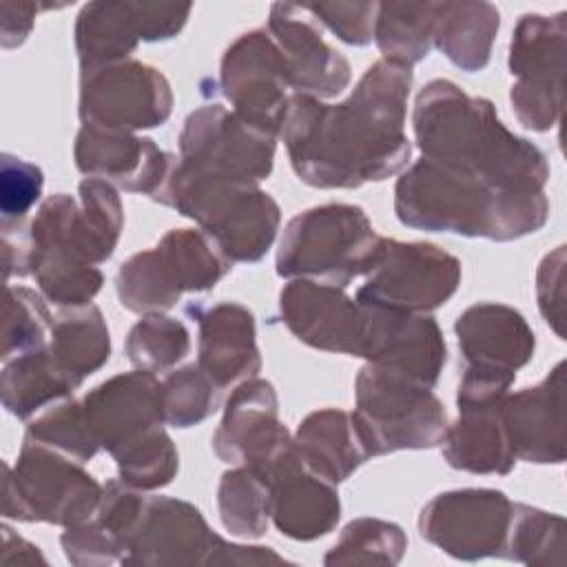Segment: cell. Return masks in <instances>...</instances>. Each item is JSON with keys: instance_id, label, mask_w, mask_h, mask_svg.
Returning a JSON list of instances; mask_svg holds the SVG:
<instances>
[{"instance_id": "9a60e30c", "label": "cell", "mask_w": 567, "mask_h": 567, "mask_svg": "<svg viewBox=\"0 0 567 567\" xmlns=\"http://www.w3.org/2000/svg\"><path fill=\"white\" fill-rule=\"evenodd\" d=\"M219 86L239 117L272 135L281 133L292 95L284 55L268 29H252L228 44L219 64Z\"/></svg>"}, {"instance_id": "83f0119b", "label": "cell", "mask_w": 567, "mask_h": 567, "mask_svg": "<svg viewBox=\"0 0 567 567\" xmlns=\"http://www.w3.org/2000/svg\"><path fill=\"white\" fill-rule=\"evenodd\" d=\"M501 403L487 408H463L458 419L447 425L441 454L454 470L472 474H509L516 465L503 416Z\"/></svg>"}, {"instance_id": "f546056e", "label": "cell", "mask_w": 567, "mask_h": 567, "mask_svg": "<svg viewBox=\"0 0 567 567\" xmlns=\"http://www.w3.org/2000/svg\"><path fill=\"white\" fill-rule=\"evenodd\" d=\"M47 350L60 370L78 385L111 357V337L97 306H69L53 317Z\"/></svg>"}, {"instance_id": "2e32d148", "label": "cell", "mask_w": 567, "mask_h": 567, "mask_svg": "<svg viewBox=\"0 0 567 567\" xmlns=\"http://www.w3.org/2000/svg\"><path fill=\"white\" fill-rule=\"evenodd\" d=\"M286 328L306 346L334 354L363 357L370 334V306L343 288L312 279H290L279 292Z\"/></svg>"}, {"instance_id": "cb8c5ba5", "label": "cell", "mask_w": 567, "mask_h": 567, "mask_svg": "<svg viewBox=\"0 0 567 567\" xmlns=\"http://www.w3.org/2000/svg\"><path fill=\"white\" fill-rule=\"evenodd\" d=\"M563 390L565 363L560 361L538 385L503 399L501 416L516 461L554 465L565 461Z\"/></svg>"}, {"instance_id": "d4e9b609", "label": "cell", "mask_w": 567, "mask_h": 567, "mask_svg": "<svg viewBox=\"0 0 567 567\" xmlns=\"http://www.w3.org/2000/svg\"><path fill=\"white\" fill-rule=\"evenodd\" d=\"M458 350L467 370L516 377L534 357V332L525 317L494 301L470 306L454 323Z\"/></svg>"}, {"instance_id": "e0dca14e", "label": "cell", "mask_w": 567, "mask_h": 567, "mask_svg": "<svg viewBox=\"0 0 567 567\" xmlns=\"http://www.w3.org/2000/svg\"><path fill=\"white\" fill-rule=\"evenodd\" d=\"M292 443L295 439L279 423L275 385L259 377L241 381L230 392L221 423L213 434L215 454L224 463L250 467L264 478Z\"/></svg>"}, {"instance_id": "60d3db41", "label": "cell", "mask_w": 567, "mask_h": 567, "mask_svg": "<svg viewBox=\"0 0 567 567\" xmlns=\"http://www.w3.org/2000/svg\"><path fill=\"white\" fill-rule=\"evenodd\" d=\"M113 461L120 478L142 492L168 485L179 470V454L166 430L151 434Z\"/></svg>"}, {"instance_id": "f1b7e54d", "label": "cell", "mask_w": 567, "mask_h": 567, "mask_svg": "<svg viewBox=\"0 0 567 567\" xmlns=\"http://www.w3.org/2000/svg\"><path fill=\"white\" fill-rule=\"evenodd\" d=\"M501 13L489 2H439L434 47L458 69L474 73L487 66Z\"/></svg>"}, {"instance_id": "4dcf8cb0", "label": "cell", "mask_w": 567, "mask_h": 567, "mask_svg": "<svg viewBox=\"0 0 567 567\" xmlns=\"http://www.w3.org/2000/svg\"><path fill=\"white\" fill-rule=\"evenodd\" d=\"M75 388L80 385L60 370L47 348L4 361L0 374L2 405L22 421L71 396Z\"/></svg>"}, {"instance_id": "bcb514c9", "label": "cell", "mask_w": 567, "mask_h": 567, "mask_svg": "<svg viewBox=\"0 0 567 567\" xmlns=\"http://www.w3.org/2000/svg\"><path fill=\"white\" fill-rule=\"evenodd\" d=\"M193 4H168V2H133L140 40L144 42H164L175 38L188 16Z\"/></svg>"}, {"instance_id": "3957f363", "label": "cell", "mask_w": 567, "mask_h": 567, "mask_svg": "<svg viewBox=\"0 0 567 567\" xmlns=\"http://www.w3.org/2000/svg\"><path fill=\"white\" fill-rule=\"evenodd\" d=\"M394 213L419 230L512 241L545 226L549 202L545 193H509L421 157L394 186Z\"/></svg>"}, {"instance_id": "b9f144b4", "label": "cell", "mask_w": 567, "mask_h": 567, "mask_svg": "<svg viewBox=\"0 0 567 567\" xmlns=\"http://www.w3.org/2000/svg\"><path fill=\"white\" fill-rule=\"evenodd\" d=\"M44 186L42 168L33 162L2 155L0 166V213L2 219H27V213L38 204Z\"/></svg>"}, {"instance_id": "c3c4849f", "label": "cell", "mask_w": 567, "mask_h": 567, "mask_svg": "<svg viewBox=\"0 0 567 567\" xmlns=\"http://www.w3.org/2000/svg\"><path fill=\"white\" fill-rule=\"evenodd\" d=\"M40 9L42 7L38 2H18V0H2L0 2L2 49H16L29 38Z\"/></svg>"}, {"instance_id": "277c9868", "label": "cell", "mask_w": 567, "mask_h": 567, "mask_svg": "<svg viewBox=\"0 0 567 567\" xmlns=\"http://www.w3.org/2000/svg\"><path fill=\"white\" fill-rule=\"evenodd\" d=\"M365 210L354 204H323L295 215L281 235L275 270L284 279H312L348 288L365 277L381 255Z\"/></svg>"}, {"instance_id": "5bb4252c", "label": "cell", "mask_w": 567, "mask_h": 567, "mask_svg": "<svg viewBox=\"0 0 567 567\" xmlns=\"http://www.w3.org/2000/svg\"><path fill=\"white\" fill-rule=\"evenodd\" d=\"M512 514L514 503L501 489H452L423 505L419 534L458 560L505 558Z\"/></svg>"}, {"instance_id": "52a82bcc", "label": "cell", "mask_w": 567, "mask_h": 567, "mask_svg": "<svg viewBox=\"0 0 567 567\" xmlns=\"http://www.w3.org/2000/svg\"><path fill=\"white\" fill-rule=\"evenodd\" d=\"M233 261L202 228H173L155 248L131 255L115 275L120 303L137 315L171 310L184 292H204Z\"/></svg>"}, {"instance_id": "30bf717a", "label": "cell", "mask_w": 567, "mask_h": 567, "mask_svg": "<svg viewBox=\"0 0 567 567\" xmlns=\"http://www.w3.org/2000/svg\"><path fill=\"white\" fill-rule=\"evenodd\" d=\"M277 135L261 131L221 104L193 111L179 133V164L186 171L235 184L264 182L275 164Z\"/></svg>"}, {"instance_id": "d590c367", "label": "cell", "mask_w": 567, "mask_h": 567, "mask_svg": "<svg viewBox=\"0 0 567 567\" xmlns=\"http://www.w3.org/2000/svg\"><path fill=\"white\" fill-rule=\"evenodd\" d=\"M505 558L525 565L565 563V520L563 516L514 503Z\"/></svg>"}, {"instance_id": "5b68a950", "label": "cell", "mask_w": 567, "mask_h": 567, "mask_svg": "<svg viewBox=\"0 0 567 567\" xmlns=\"http://www.w3.org/2000/svg\"><path fill=\"white\" fill-rule=\"evenodd\" d=\"M162 204L197 221L233 264L259 261L281 221L279 204L259 186L206 177L179 162Z\"/></svg>"}, {"instance_id": "ba28073f", "label": "cell", "mask_w": 567, "mask_h": 567, "mask_svg": "<svg viewBox=\"0 0 567 567\" xmlns=\"http://www.w3.org/2000/svg\"><path fill=\"white\" fill-rule=\"evenodd\" d=\"M354 401L352 416L370 456L434 447L450 425L432 388L377 363L359 370Z\"/></svg>"}, {"instance_id": "7bdbcfd3", "label": "cell", "mask_w": 567, "mask_h": 567, "mask_svg": "<svg viewBox=\"0 0 567 567\" xmlns=\"http://www.w3.org/2000/svg\"><path fill=\"white\" fill-rule=\"evenodd\" d=\"M306 9L346 44L372 42L379 2H306Z\"/></svg>"}, {"instance_id": "ab89813d", "label": "cell", "mask_w": 567, "mask_h": 567, "mask_svg": "<svg viewBox=\"0 0 567 567\" xmlns=\"http://www.w3.org/2000/svg\"><path fill=\"white\" fill-rule=\"evenodd\" d=\"M219 403V388L197 365L173 370L162 381V412L164 423L173 427H193L206 421Z\"/></svg>"}, {"instance_id": "836d02e7", "label": "cell", "mask_w": 567, "mask_h": 567, "mask_svg": "<svg viewBox=\"0 0 567 567\" xmlns=\"http://www.w3.org/2000/svg\"><path fill=\"white\" fill-rule=\"evenodd\" d=\"M22 443L53 450L78 463L91 461L100 445L89 427L82 401L66 396L38 412L24 432Z\"/></svg>"}, {"instance_id": "74e56055", "label": "cell", "mask_w": 567, "mask_h": 567, "mask_svg": "<svg viewBox=\"0 0 567 567\" xmlns=\"http://www.w3.org/2000/svg\"><path fill=\"white\" fill-rule=\"evenodd\" d=\"M188 350L190 334L186 326L162 312L144 315L126 337L128 361L151 374L173 370L186 359Z\"/></svg>"}, {"instance_id": "ee69618b", "label": "cell", "mask_w": 567, "mask_h": 567, "mask_svg": "<svg viewBox=\"0 0 567 567\" xmlns=\"http://www.w3.org/2000/svg\"><path fill=\"white\" fill-rule=\"evenodd\" d=\"M60 543L66 554V560L78 567L124 563L122 545L95 516L66 527Z\"/></svg>"}, {"instance_id": "681fc988", "label": "cell", "mask_w": 567, "mask_h": 567, "mask_svg": "<svg viewBox=\"0 0 567 567\" xmlns=\"http://www.w3.org/2000/svg\"><path fill=\"white\" fill-rule=\"evenodd\" d=\"M0 563L7 565H22V563H42L47 565V558L42 556L40 547L16 534L9 525H2V558Z\"/></svg>"}, {"instance_id": "d6986e66", "label": "cell", "mask_w": 567, "mask_h": 567, "mask_svg": "<svg viewBox=\"0 0 567 567\" xmlns=\"http://www.w3.org/2000/svg\"><path fill=\"white\" fill-rule=\"evenodd\" d=\"M82 408L100 450L113 458L164 430L162 383L137 368L93 388Z\"/></svg>"}, {"instance_id": "e575fe53", "label": "cell", "mask_w": 567, "mask_h": 567, "mask_svg": "<svg viewBox=\"0 0 567 567\" xmlns=\"http://www.w3.org/2000/svg\"><path fill=\"white\" fill-rule=\"evenodd\" d=\"M219 518L226 532L239 538H259L268 529V483L244 465L221 474L217 487Z\"/></svg>"}, {"instance_id": "7402d4cb", "label": "cell", "mask_w": 567, "mask_h": 567, "mask_svg": "<svg viewBox=\"0 0 567 567\" xmlns=\"http://www.w3.org/2000/svg\"><path fill=\"white\" fill-rule=\"evenodd\" d=\"M268 514L275 527L292 540H315L330 534L341 518L337 485L303 465L292 443L266 472Z\"/></svg>"}, {"instance_id": "ac0fdd59", "label": "cell", "mask_w": 567, "mask_h": 567, "mask_svg": "<svg viewBox=\"0 0 567 567\" xmlns=\"http://www.w3.org/2000/svg\"><path fill=\"white\" fill-rule=\"evenodd\" d=\"M73 157L80 173L111 182L153 202L164 199L179 157L162 151L151 137L82 126L75 135Z\"/></svg>"}, {"instance_id": "44dd1931", "label": "cell", "mask_w": 567, "mask_h": 567, "mask_svg": "<svg viewBox=\"0 0 567 567\" xmlns=\"http://www.w3.org/2000/svg\"><path fill=\"white\" fill-rule=\"evenodd\" d=\"M221 536L188 501L148 496L128 545V565H215Z\"/></svg>"}, {"instance_id": "603a6c76", "label": "cell", "mask_w": 567, "mask_h": 567, "mask_svg": "<svg viewBox=\"0 0 567 567\" xmlns=\"http://www.w3.org/2000/svg\"><path fill=\"white\" fill-rule=\"evenodd\" d=\"M370 310L372 321L363 359L401 372L425 388H434L447 361V348L439 323L427 315L396 312L374 306H370Z\"/></svg>"}, {"instance_id": "7a4b0ae2", "label": "cell", "mask_w": 567, "mask_h": 567, "mask_svg": "<svg viewBox=\"0 0 567 567\" xmlns=\"http://www.w3.org/2000/svg\"><path fill=\"white\" fill-rule=\"evenodd\" d=\"M412 126L421 157L496 188L543 193L549 179L545 153L512 133L489 100L467 95L450 80H432L419 91Z\"/></svg>"}, {"instance_id": "8d00e7d4", "label": "cell", "mask_w": 567, "mask_h": 567, "mask_svg": "<svg viewBox=\"0 0 567 567\" xmlns=\"http://www.w3.org/2000/svg\"><path fill=\"white\" fill-rule=\"evenodd\" d=\"M53 317L44 303V297L27 286L4 288L2 308V346L0 357L9 361L13 357L44 350L49 346Z\"/></svg>"}, {"instance_id": "1f68e13d", "label": "cell", "mask_w": 567, "mask_h": 567, "mask_svg": "<svg viewBox=\"0 0 567 567\" xmlns=\"http://www.w3.org/2000/svg\"><path fill=\"white\" fill-rule=\"evenodd\" d=\"M140 44L133 2H89L75 20V51L82 69L128 60Z\"/></svg>"}, {"instance_id": "484cf974", "label": "cell", "mask_w": 567, "mask_h": 567, "mask_svg": "<svg viewBox=\"0 0 567 567\" xmlns=\"http://www.w3.org/2000/svg\"><path fill=\"white\" fill-rule=\"evenodd\" d=\"M188 312L199 326L197 365L219 390L257 377L261 357L255 339V317L246 306L221 301L206 308L190 306Z\"/></svg>"}, {"instance_id": "ffe728a7", "label": "cell", "mask_w": 567, "mask_h": 567, "mask_svg": "<svg viewBox=\"0 0 567 567\" xmlns=\"http://www.w3.org/2000/svg\"><path fill=\"white\" fill-rule=\"evenodd\" d=\"M268 33L284 55L288 84L295 95L334 97L350 84V62L321 35V24L306 4L275 2Z\"/></svg>"}, {"instance_id": "f35d334b", "label": "cell", "mask_w": 567, "mask_h": 567, "mask_svg": "<svg viewBox=\"0 0 567 567\" xmlns=\"http://www.w3.org/2000/svg\"><path fill=\"white\" fill-rule=\"evenodd\" d=\"M408 547V538L396 523L381 518L350 520L323 565H396Z\"/></svg>"}, {"instance_id": "8fae6325", "label": "cell", "mask_w": 567, "mask_h": 567, "mask_svg": "<svg viewBox=\"0 0 567 567\" xmlns=\"http://www.w3.org/2000/svg\"><path fill=\"white\" fill-rule=\"evenodd\" d=\"M461 286V261L427 241L383 237L381 255L357 290V301L383 310L425 315Z\"/></svg>"}, {"instance_id": "4fadbf2b", "label": "cell", "mask_w": 567, "mask_h": 567, "mask_svg": "<svg viewBox=\"0 0 567 567\" xmlns=\"http://www.w3.org/2000/svg\"><path fill=\"white\" fill-rule=\"evenodd\" d=\"M509 102L516 120L532 131H549L563 113L565 11L525 13L509 42Z\"/></svg>"}, {"instance_id": "7c38bea8", "label": "cell", "mask_w": 567, "mask_h": 567, "mask_svg": "<svg viewBox=\"0 0 567 567\" xmlns=\"http://www.w3.org/2000/svg\"><path fill=\"white\" fill-rule=\"evenodd\" d=\"M173 111V91L162 71L122 60L80 71L78 115L82 126L135 133L162 126Z\"/></svg>"}, {"instance_id": "9c48e42d", "label": "cell", "mask_w": 567, "mask_h": 567, "mask_svg": "<svg viewBox=\"0 0 567 567\" xmlns=\"http://www.w3.org/2000/svg\"><path fill=\"white\" fill-rule=\"evenodd\" d=\"M102 489L82 463L22 443L16 465H7L2 514L22 523L71 527L97 512Z\"/></svg>"}, {"instance_id": "8992f818", "label": "cell", "mask_w": 567, "mask_h": 567, "mask_svg": "<svg viewBox=\"0 0 567 567\" xmlns=\"http://www.w3.org/2000/svg\"><path fill=\"white\" fill-rule=\"evenodd\" d=\"M31 275L40 295L60 306H84L100 292L97 268L113 250L86 221L82 206L66 193L47 197L29 221Z\"/></svg>"}, {"instance_id": "6da1fadb", "label": "cell", "mask_w": 567, "mask_h": 567, "mask_svg": "<svg viewBox=\"0 0 567 567\" xmlns=\"http://www.w3.org/2000/svg\"><path fill=\"white\" fill-rule=\"evenodd\" d=\"M410 89L412 66L381 58L339 104L292 93L279 135L295 175L315 188H359L401 173L412 153Z\"/></svg>"}, {"instance_id": "f6af8a7d", "label": "cell", "mask_w": 567, "mask_h": 567, "mask_svg": "<svg viewBox=\"0 0 567 567\" xmlns=\"http://www.w3.org/2000/svg\"><path fill=\"white\" fill-rule=\"evenodd\" d=\"M538 308L547 326L554 328L558 339H565V246L545 255L536 275Z\"/></svg>"}, {"instance_id": "d6a6232c", "label": "cell", "mask_w": 567, "mask_h": 567, "mask_svg": "<svg viewBox=\"0 0 567 567\" xmlns=\"http://www.w3.org/2000/svg\"><path fill=\"white\" fill-rule=\"evenodd\" d=\"M439 2H379L374 35L383 60L412 66L434 47V20Z\"/></svg>"}, {"instance_id": "7dc6e473", "label": "cell", "mask_w": 567, "mask_h": 567, "mask_svg": "<svg viewBox=\"0 0 567 567\" xmlns=\"http://www.w3.org/2000/svg\"><path fill=\"white\" fill-rule=\"evenodd\" d=\"M2 270L4 281L31 275V237L24 219H2Z\"/></svg>"}, {"instance_id": "4316f807", "label": "cell", "mask_w": 567, "mask_h": 567, "mask_svg": "<svg viewBox=\"0 0 567 567\" xmlns=\"http://www.w3.org/2000/svg\"><path fill=\"white\" fill-rule=\"evenodd\" d=\"M295 447L308 470L339 485L368 458L352 412L323 408L310 412L297 427Z\"/></svg>"}]
</instances>
